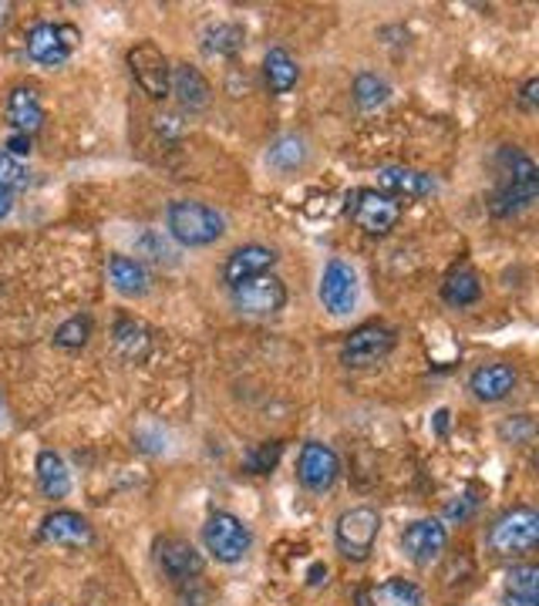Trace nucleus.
Masks as SVG:
<instances>
[{
	"label": "nucleus",
	"instance_id": "nucleus-1",
	"mask_svg": "<svg viewBox=\"0 0 539 606\" xmlns=\"http://www.w3.org/2000/svg\"><path fill=\"white\" fill-rule=\"evenodd\" d=\"M496 165H499V186L489 199V213L496 219H509V216L526 213L539 196L536 162L526 152H519L516 145H502L496 155Z\"/></svg>",
	"mask_w": 539,
	"mask_h": 606
},
{
	"label": "nucleus",
	"instance_id": "nucleus-2",
	"mask_svg": "<svg viewBox=\"0 0 539 606\" xmlns=\"http://www.w3.org/2000/svg\"><path fill=\"white\" fill-rule=\"evenodd\" d=\"M165 229L179 246H213L226 233V219L220 209L196 203V199H175L165 209Z\"/></svg>",
	"mask_w": 539,
	"mask_h": 606
},
{
	"label": "nucleus",
	"instance_id": "nucleus-3",
	"mask_svg": "<svg viewBox=\"0 0 539 606\" xmlns=\"http://www.w3.org/2000/svg\"><path fill=\"white\" fill-rule=\"evenodd\" d=\"M489 553L499 559H522L539 546V512L529 505L506 509L486 533Z\"/></svg>",
	"mask_w": 539,
	"mask_h": 606
},
{
	"label": "nucleus",
	"instance_id": "nucleus-4",
	"mask_svg": "<svg viewBox=\"0 0 539 606\" xmlns=\"http://www.w3.org/2000/svg\"><path fill=\"white\" fill-rule=\"evenodd\" d=\"M382 533V515L372 505H354L347 512L337 515V526H334V543L337 553L350 563H365L375 553Z\"/></svg>",
	"mask_w": 539,
	"mask_h": 606
},
{
	"label": "nucleus",
	"instance_id": "nucleus-5",
	"mask_svg": "<svg viewBox=\"0 0 539 606\" xmlns=\"http://www.w3.org/2000/svg\"><path fill=\"white\" fill-rule=\"evenodd\" d=\"M203 546L206 553L223 563V566H236L246 559L250 546H253V533L250 526L243 523L240 515L233 512H213L206 518V526H203Z\"/></svg>",
	"mask_w": 539,
	"mask_h": 606
},
{
	"label": "nucleus",
	"instance_id": "nucleus-6",
	"mask_svg": "<svg viewBox=\"0 0 539 606\" xmlns=\"http://www.w3.org/2000/svg\"><path fill=\"white\" fill-rule=\"evenodd\" d=\"M398 343V333L382 323V320H372V323H362L354 327L347 337H344V348H340V364L344 368H354V371H365V368H375L382 364Z\"/></svg>",
	"mask_w": 539,
	"mask_h": 606
},
{
	"label": "nucleus",
	"instance_id": "nucleus-7",
	"mask_svg": "<svg viewBox=\"0 0 539 606\" xmlns=\"http://www.w3.org/2000/svg\"><path fill=\"white\" fill-rule=\"evenodd\" d=\"M344 213L357 229H365L368 236H388L398 219H401V203L378 193V189H354L344 199Z\"/></svg>",
	"mask_w": 539,
	"mask_h": 606
},
{
	"label": "nucleus",
	"instance_id": "nucleus-8",
	"mask_svg": "<svg viewBox=\"0 0 539 606\" xmlns=\"http://www.w3.org/2000/svg\"><path fill=\"white\" fill-rule=\"evenodd\" d=\"M152 549H155L159 569H162L165 579L175 583V586H186V583L200 579L203 569H206L203 553H200L190 540H183V536H159Z\"/></svg>",
	"mask_w": 539,
	"mask_h": 606
},
{
	"label": "nucleus",
	"instance_id": "nucleus-9",
	"mask_svg": "<svg viewBox=\"0 0 539 606\" xmlns=\"http://www.w3.org/2000/svg\"><path fill=\"white\" fill-rule=\"evenodd\" d=\"M230 294H233V307L240 314H250V317H270V314H277V310L287 307V287L274 274L243 280V284L230 287Z\"/></svg>",
	"mask_w": 539,
	"mask_h": 606
},
{
	"label": "nucleus",
	"instance_id": "nucleus-10",
	"mask_svg": "<svg viewBox=\"0 0 539 606\" xmlns=\"http://www.w3.org/2000/svg\"><path fill=\"white\" fill-rule=\"evenodd\" d=\"M129 71H132L135 84H139V89H142L149 99L162 102V99L169 95L172 64H169V58H165L152 41H142V44H135V48L129 51Z\"/></svg>",
	"mask_w": 539,
	"mask_h": 606
},
{
	"label": "nucleus",
	"instance_id": "nucleus-11",
	"mask_svg": "<svg viewBox=\"0 0 539 606\" xmlns=\"http://www.w3.org/2000/svg\"><path fill=\"white\" fill-rule=\"evenodd\" d=\"M74 44H78V31L71 24H48V21L34 24L24 41L31 61H38L44 68H61L71 58Z\"/></svg>",
	"mask_w": 539,
	"mask_h": 606
},
{
	"label": "nucleus",
	"instance_id": "nucleus-12",
	"mask_svg": "<svg viewBox=\"0 0 539 606\" xmlns=\"http://www.w3.org/2000/svg\"><path fill=\"white\" fill-rule=\"evenodd\" d=\"M340 479V459L330 445L324 442H307L301 449V459H297V482L314 492V495H324L337 485Z\"/></svg>",
	"mask_w": 539,
	"mask_h": 606
},
{
	"label": "nucleus",
	"instance_id": "nucleus-13",
	"mask_svg": "<svg viewBox=\"0 0 539 606\" xmlns=\"http://www.w3.org/2000/svg\"><path fill=\"white\" fill-rule=\"evenodd\" d=\"M317 297L324 304V310L330 317H344L357 307V274L350 264L344 259H330L321 274V284H317Z\"/></svg>",
	"mask_w": 539,
	"mask_h": 606
},
{
	"label": "nucleus",
	"instance_id": "nucleus-14",
	"mask_svg": "<svg viewBox=\"0 0 539 606\" xmlns=\"http://www.w3.org/2000/svg\"><path fill=\"white\" fill-rule=\"evenodd\" d=\"M445 546H448V530L441 526V518H415L401 533V553L421 569L438 563Z\"/></svg>",
	"mask_w": 539,
	"mask_h": 606
},
{
	"label": "nucleus",
	"instance_id": "nucleus-15",
	"mask_svg": "<svg viewBox=\"0 0 539 606\" xmlns=\"http://www.w3.org/2000/svg\"><path fill=\"white\" fill-rule=\"evenodd\" d=\"M41 540L51 543V546H64V549H84V546L95 543V530H92V523H88L81 512L54 509V512L44 515Z\"/></svg>",
	"mask_w": 539,
	"mask_h": 606
},
{
	"label": "nucleus",
	"instance_id": "nucleus-16",
	"mask_svg": "<svg viewBox=\"0 0 539 606\" xmlns=\"http://www.w3.org/2000/svg\"><path fill=\"white\" fill-rule=\"evenodd\" d=\"M277 249L274 246H263V243H246V246H236L230 256H226V267H223V280L230 287L243 284V280H253V277H263L277 267Z\"/></svg>",
	"mask_w": 539,
	"mask_h": 606
},
{
	"label": "nucleus",
	"instance_id": "nucleus-17",
	"mask_svg": "<svg viewBox=\"0 0 539 606\" xmlns=\"http://www.w3.org/2000/svg\"><path fill=\"white\" fill-rule=\"evenodd\" d=\"M438 189V183L428 176V172L421 168H411V165H385L378 168V193L398 199H425Z\"/></svg>",
	"mask_w": 539,
	"mask_h": 606
},
{
	"label": "nucleus",
	"instance_id": "nucleus-18",
	"mask_svg": "<svg viewBox=\"0 0 539 606\" xmlns=\"http://www.w3.org/2000/svg\"><path fill=\"white\" fill-rule=\"evenodd\" d=\"M516 381H519V374H516L512 364H506V361H489V364H479V368L469 374V391H472L479 401L496 404V401H502V398H509V394L516 391Z\"/></svg>",
	"mask_w": 539,
	"mask_h": 606
},
{
	"label": "nucleus",
	"instance_id": "nucleus-19",
	"mask_svg": "<svg viewBox=\"0 0 539 606\" xmlns=\"http://www.w3.org/2000/svg\"><path fill=\"white\" fill-rule=\"evenodd\" d=\"M169 95H175L179 105H183L186 112H203V109H210V102H213L210 81H206L203 71L193 68V64H175V68H172Z\"/></svg>",
	"mask_w": 539,
	"mask_h": 606
},
{
	"label": "nucleus",
	"instance_id": "nucleus-20",
	"mask_svg": "<svg viewBox=\"0 0 539 606\" xmlns=\"http://www.w3.org/2000/svg\"><path fill=\"white\" fill-rule=\"evenodd\" d=\"M4 115H8V125L18 132V135H34L44 129V105H41V95L38 89H14L8 95V105H4Z\"/></svg>",
	"mask_w": 539,
	"mask_h": 606
},
{
	"label": "nucleus",
	"instance_id": "nucleus-21",
	"mask_svg": "<svg viewBox=\"0 0 539 606\" xmlns=\"http://www.w3.org/2000/svg\"><path fill=\"white\" fill-rule=\"evenodd\" d=\"M112 343H115V355L122 361L142 364L152 355V330L135 317H119L112 327Z\"/></svg>",
	"mask_w": 539,
	"mask_h": 606
},
{
	"label": "nucleus",
	"instance_id": "nucleus-22",
	"mask_svg": "<svg viewBox=\"0 0 539 606\" xmlns=\"http://www.w3.org/2000/svg\"><path fill=\"white\" fill-rule=\"evenodd\" d=\"M307 162H311V145L297 132L277 135L266 148V165L274 172H281V176H294V172H301Z\"/></svg>",
	"mask_w": 539,
	"mask_h": 606
},
{
	"label": "nucleus",
	"instance_id": "nucleus-23",
	"mask_svg": "<svg viewBox=\"0 0 539 606\" xmlns=\"http://www.w3.org/2000/svg\"><path fill=\"white\" fill-rule=\"evenodd\" d=\"M109 280L122 297H145L152 290V277L145 264H139L135 256H125V253L109 256Z\"/></svg>",
	"mask_w": 539,
	"mask_h": 606
},
{
	"label": "nucleus",
	"instance_id": "nucleus-24",
	"mask_svg": "<svg viewBox=\"0 0 539 606\" xmlns=\"http://www.w3.org/2000/svg\"><path fill=\"white\" fill-rule=\"evenodd\" d=\"M263 81L274 95H291L301 81V68L287 48H270L263 58Z\"/></svg>",
	"mask_w": 539,
	"mask_h": 606
},
{
	"label": "nucleus",
	"instance_id": "nucleus-25",
	"mask_svg": "<svg viewBox=\"0 0 539 606\" xmlns=\"http://www.w3.org/2000/svg\"><path fill=\"white\" fill-rule=\"evenodd\" d=\"M441 300L448 307H472L482 300V280L469 264H459L448 270V277L441 280Z\"/></svg>",
	"mask_w": 539,
	"mask_h": 606
},
{
	"label": "nucleus",
	"instance_id": "nucleus-26",
	"mask_svg": "<svg viewBox=\"0 0 539 606\" xmlns=\"http://www.w3.org/2000/svg\"><path fill=\"white\" fill-rule=\"evenodd\" d=\"M34 472H38V485L48 499H64L71 492V472L58 452H41Z\"/></svg>",
	"mask_w": 539,
	"mask_h": 606
},
{
	"label": "nucleus",
	"instance_id": "nucleus-27",
	"mask_svg": "<svg viewBox=\"0 0 539 606\" xmlns=\"http://www.w3.org/2000/svg\"><path fill=\"white\" fill-rule=\"evenodd\" d=\"M350 99H354V105L362 109V112H375V109H382L391 99V84L382 74H375V71H362L350 81Z\"/></svg>",
	"mask_w": 539,
	"mask_h": 606
},
{
	"label": "nucleus",
	"instance_id": "nucleus-28",
	"mask_svg": "<svg viewBox=\"0 0 539 606\" xmlns=\"http://www.w3.org/2000/svg\"><path fill=\"white\" fill-rule=\"evenodd\" d=\"M132 246H135V259H139V264H142V259H149V264H155V267H175L179 264V249L159 229H142L132 239Z\"/></svg>",
	"mask_w": 539,
	"mask_h": 606
},
{
	"label": "nucleus",
	"instance_id": "nucleus-29",
	"mask_svg": "<svg viewBox=\"0 0 539 606\" xmlns=\"http://www.w3.org/2000/svg\"><path fill=\"white\" fill-rule=\"evenodd\" d=\"M203 51L210 58H233L243 51V28L230 21H216L203 31Z\"/></svg>",
	"mask_w": 539,
	"mask_h": 606
},
{
	"label": "nucleus",
	"instance_id": "nucleus-30",
	"mask_svg": "<svg viewBox=\"0 0 539 606\" xmlns=\"http://www.w3.org/2000/svg\"><path fill=\"white\" fill-rule=\"evenodd\" d=\"M375 606H425V593L411 579L391 576L375 589Z\"/></svg>",
	"mask_w": 539,
	"mask_h": 606
},
{
	"label": "nucleus",
	"instance_id": "nucleus-31",
	"mask_svg": "<svg viewBox=\"0 0 539 606\" xmlns=\"http://www.w3.org/2000/svg\"><path fill=\"white\" fill-rule=\"evenodd\" d=\"M502 596H522V599H539V569L532 563H516L506 573Z\"/></svg>",
	"mask_w": 539,
	"mask_h": 606
},
{
	"label": "nucleus",
	"instance_id": "nucleus-32",
	"mask_svg": "<svg viewBox=\"0 0 539 606\" xmlns=\"http://www.w3.org/2000/svg\"><path fill=\"white\" fill-rule=\"evenodd\" d=\"M92 340V317H71L54 330V348L61 351H81Z\"/></svg>",
	"mask_w": 539,
	"mask_h": 606
},
{
	"label": "nucleus",
	"instance_id": "nucleus-33",
	"mask_svg": "<svg viewBox=\"0 0 539 606\" xmlns=\"http://www.w3.org/2000/svg\"><path fill=\"white\" fill-rule=\"evenodd\" d=\"M281 455H284V445H281V442H260V445H253V449L243 455V469H246L250 475H270V472L277 469Z\"/></svg>",
	"mask_w": 539,
	"mask_h": 606
},
{
	"label": "nucleus",
	"instance_id": "nucleus-34",
	"mask_svg": "<svg viewBox=\"0 0 539 606\" xmlns=\"http://www.w3.org/2000/svg\"><path fill=\"white\" fill-rule=\"evenodd\" d=\"M0 186H8L11 193L31 186V168H28L21 158L8 155L4 148H0Z\"/></svg>",
	"mask_w": 539,
	"mask_h": 606
},
{
	"label": "nucleus",
	"instance_id": "nucleus-35",
	"mask_svg": "<svg viewBox=\"0 0 539 606\" xmlns=\"http://www.w3.org/2000/svg\"><path fill=\"white\" fill-rule=\"evenodd\" d=\"M536 435V424L529 414H512L499 424V439L502 442H512V445H529Z\"/></svg>",
	"mask_w": 539,
	"mask_h": 606
},
{
	"label": "nucleus",
	"instance_id": "nucleus-36",
	"mask_svg": "<svg viewBox=\"0 0 539 606\" xmlns=\"http://www.w3.org/2000/svg\"><path fill=\"white\" fill-rule=\"evenodd\" d=\"M519 109L522 112H536L539 109V78H526V84L519 89Z\"/></svg>",
	"mask_w": 539,
	"mask_h": 606
},
{
	"label": "nucleus",
	"instance_id": "nucleus-37",
	"mask_svg": "<svg viewBox=\"0 0 539 606\" xmlns=\"http://www.w3.org/2000/svg\"><path fill=\"white\" fill-rule=\"evenodd\" d=\"M4 152L24 162V158L31 155V135H18V132H14V135H11V138L4 142Z\"/></svg>",
	"mask_w": 539,
	"mask_h": 606
},
{
	"label": "nucleus",
	"instance_id": "nucleus-38",
	"mask_svg": "<svg viewBox=\"0 0 539 606\" xmlns=\"http://www.w3.org/2000/svg\"><path fill=\"white\" fill-rule=\"evenodd\" d=\"M155 129H159V135H183V119L179 115H159Z\"/></svg>",
	"mask_w": 539,
	"mask_h": 606
},
{
	"label": "nucleus",
	"instance_id": "nucleus-39",
	"mask_svg": "<svg viewBox=\"0 0 539 606\" xmlns=\"http://www.w3.org/2000/svg\"><path fill=\"white\" fill-rule=\"evenodd\" d=\"M14 209V193L8 186H0V219H8Z\"/></svg>",
	"mask_w": 539,
	"mask_h": 606
},
{
	"label": "nucleus",
	"instance_id": "nucleus-40",
	"mask_svg": "<svg viewBox=\"0 0 539 606\" xmlns=\"http://www.w3.org/2000/svg\"><path fill=\"white\" fill-rule=\"evenodd\" d=\"M435 431H438V435H445V431H448V408L435 411Z\"/></svg>",
	"mask_w": 539,
	"mask_h": 606
},
{
	"label": "nucleus",
	"instance_id": "nucleus-41",
	"mask_svg": "<svg viewBox=\"0 0 539 606\" xmlns=\"http://www.w3.org/2000/svg\"><path fill=\"white\" fill-rule=\"evenodd\" d=\"M502 606H539V599H522V596H502Z\"/></svg>",
	"mask_w": 539,
	"mask_h": 606
},
{
	"label": "nucleus",
	"instance_id": "nucleus-42",
	"mask_svg": "<svg viewBox=\"0 0 539 606\" xmlns=\"http://www.w3.org/2000/svg\"><path fill=\"white\" fill-rule=\"evenodd\" d=\"M321 576H327V566H314L311 569V583H321Z\"/></svg>",
	"mask_w": 539,
	"mask_h": 606
},
{
	"label": "nucleus",
	"instance_id": "nucleus-43",
	"mask_svg": "<svg viewBox=\"0 0 539 606\" xmlns=\"http://www.w3.org/2000/svg\"><path fill=\"white\" fill-rule=\"evenodd\" d=\"M8 14H11V4H0V24L8 21Z\"/></svg>",
	"mask_w": 539,
	"mask_h": 606
},
{
	"label": "nucleus",
	"instance_id": "nucleus-44",
	"mask_svg": "<svg viewBox=\"0 0 539 606\" xmlns=\"http://www.w3.org/2000/svg\"><path fill=\"white\" fill-rule=\"evenodd\" d=\"M0 414H4V398H0Z\"/></svg>",
	"mask_w": 539,
	"mask_h": 606
}]
</instances>
